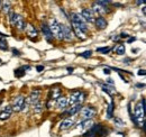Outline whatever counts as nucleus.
I'll return each mask as SVG.
<instances>
[{
  "label": "nucleus",
  "instance_id": "27",
  "mask_svg": "<svg viewBox=\"0 0 146 137\" xmlns=\"http://www.w3.org/2000/svg\"><path fill=\"white\" fill-rule=\"evenodd\" d=\"M110 47H108V46H105V47H98L97 49V51L100 52V53H104V54H107V53H109L110 52Z\"/></svg>",
  "mask_w": 146,
  "mask_h": 137
},
{
  "label": "nucleus",
  "instance_id": "35",
  "mask_svg": "<svg viewBox=\"0 0 146 137\" xmlns=\"http://www.w3.org/2000/svg\"><path fill=\"white\" fill-rule=\"evenodd\" d=\"M143 13L146 15V7H144V8H143Z\"/></svg>",
  "mask_w": 146,
  "mask_h": 137
},
{
  "label": "nucleus",
  "instance_id": "31",
  "mask_svg": "<svg viewBox=\"0 0 146 137\" xmlns=\"http://www.w3.org/2000/svg\"><path fill=\"white\" fill-rule=\"evenodd\" d=\"M136 86H137V88H144V86H145V84H144V83H137V84H136Z\"/></svg>",
  "mask_w": 146,
  "mask_h": 137
},
{
  "label": "nucleus",
  "instance_id": "19",
  "mask_svg": "<svg viewBox=\"0 0 146 137\" xmlns=\"http://www.w3.org/2000/svg\"><path fill=\"white\" fill-rule=\"evenodd\" d=\"M50 97H51V99H58L61 97V89L60 88H54L53 90H51Z\"/></svg>",
  "mask_w": 146,
  "mask_h": 137
},
{
  "label": "nucleus",
  "instance_id": "23",
  "mask_svg": "<svg viewBox=\"0 0 146 137\" xmlns=\"http://www.w3.org/2000/svg\"><path fill=\"white\" fill-rule=\"evenodd\" d=\"M33 107H34V111L35 112H37V114H39V112H42V109H43V104H42V102L38 100L37 102H35L34 104H33Z\"/></svg>",
  "mask_w": 146,
  "mask_h": 137
},
{
  "label": "nucleus",
  "instance_id": "17",
  "mask_svg": "<svg viewBox=\"0 0 146 137\" xmlns=\"http://www.w3.org/2000/svg\"><path fill=\"white\" fill-rule=\"evenodd\" d=\"M94 24L99 29H105L107 27V20L104 17H98L97 19H94Z\"/></svg>",
  "mask_w": 146,
  "mask_h": 137
},
{
  "label": "nucleus",
  "instance_id": "2",
  "mask_svg": "<svg viewBox=\"0 0 146 137\" xmlns=\"http://www.w3.org/2000/svg\"><path fill=\"white\" fill-rule=\"evenodd\" d=\"M9 19H10V23L14 25V26H16L17 27V29L18 31H25V28H26V21L24 20V18L23 16H20L18 14H16V13H10V15H9Z\"/></svg>",
  "mask_w": 146,
  "mask_h": 137
},
{
  "label": "nucleus",
  "instance_id": "36",
  "mask_svg": "<svg viewBox=\"0 0 146 137\" xmlns=\"http://www.w3.org/2000/svg\"><path fill=\"white\" fill-rule=\"evenodd\" d=\"M0 63H1V60H0Z\"/></svg>",
  "mask_w": 146,
  "mask_h": 137
},
{
  "label": "nucleus",
  "instance_id": "12",
  "mask_svg": "<svg viewBox=\"0 0 146 137\" xmlns=\"http://www.w3.org/2000/svg\"><path fill=\"white\" fill-rule=\"evenodd\" d=\"M92 10H93L94 13H97V14H100V15H102V14H107V13H108L107 7L101 6V5L97 3V2H93V3H92Z\"/></svg>",
  "mask_w": 146,
  "mask_h": 137
},
{
  "label": "nucleus",
  "instance_id": "26",
  "mask_svg": "<svg viewBox=\"0 0 146 137\" xmlns=\"http://www.w3.org/2000/svg\"><path fill=\"white\" fill-rule=\"evenodd\" d=\"M15 74H16V76H18V78L24 76V75H25V68H16V70H15Z\"/></svg>",
  "mask_w": 146,
  "mask_h": 137
},
{
  "label": "nucleus",
  "instance_id": "14",
  "mask_svg": "<svg viewBox=\"0 0 146 137\" xmlns=\"http://www.w3.org/2000/svg\"><path fill=\"white\" fill-rule=\"evenodd\" d=\"M74 122H75V120L73 119L72 117H69V118H65V119L62 121V124H61V126H60V128L62 129V130H65V129H69V128H71L73 125H74Z\"/></svg>",
  "mask_w": 146,
  "mask_h": 137
},
{
  "label": "nucleus",
  "instance_id": "34",
  "mask_svg": "<svg viewBox=\"0 0 146 137\" xmlns=\"http://www.w3.org/2000/svg\"><path fill=\"white\" fill-rule=\"evenodd\" d=\"M13 54H15V55H19V52L17 50H13Z\"/></svg>",
  "mask_w": 146,
  "mask_h": 137
},
{
  "label": "nucleus",
  "instance_id": "30",
  "mask_svg": "<svg viewBox=\"0 0 146 137\" xmlns=\"http://www.w3.org/2000/svg\"><path fill=\"white\" fill-rule=\"evenodd\" d=\"M36 70H37V72H42V71L44 70V67H43V65H37Z\"/></svg>",
  "mask_w": 146,
  "mask_h": 137
},
{
  "label": "nucleus",
  "instance_id": "9",
  "mask_svg": "<svg viewBox=\"0 0 146 137\" xmlns=\"http://www.w3.org/2000/svg\"><path fill=\"white\" fill-rule=\"evenodd\" d=\"M13 107L11 106H7L5 107L1 111H0V120H7L13 114Z\"/></svg>",
  "mask_w": 146,
  "mask_h": 137
},
{
  "label": "nucleus",
  "instance_id": "13",
  "mask_svg": "<svg viewBox=\"0 0 146 137\" xmlns=\"http://www.w3.org/2000/svg\"><path fill=\"white\" fill-rule=\"evenodd\" d=\"M40 29H42V32H43V34L45 35V37L47 38V41H52L53 39V34L51 33V29H50V27H48V25L47 24H45V23H43L42 24V26H40Z\"/></svg>",
  "mask_w": 146,
  "mask_h": 137
},
{
  "label": "nucleus",
  "instance_id": "8",
  "mask_svg": "<svg viewBox=\"0 0 146 137\" xmlns=\"http://www.w3.org/2000/svg\"><path fill=\"white\" fill-rule=\"evenodd\" d=\"M61 29H62V34H63V39H66V41H72L73 34H72L71 28H70L69 26L61 24Z\"/></svg>",
  "mask_w": 146,
  "mask_h": 137
},
{
  "label": "nucleus",
  "instance_id": "21",
  "mask_svg": "<svg viewBox=\"0 0 146 137\" xmlns=\"http://www.w3.org/2000/svg\"><path fill=\"white\" fill-rule=\"evenodd\" d=\"M73 29H74V33H75V35L79 37V38H81V39H84L86 38V35L87 34H84L79 27H76V26H73Z\"/></svg>",
  "mask_w": 146,
  "mask_h": 137
},
{
  "label": "nucleus",
  "instance_id": "16",
  "mask_svg": "<svg viewBox=\"0 0 146 137\" xmlns=\"http://www.w3.org/2000/svg\"><path fill=\"white\" fill-rule=\"evenodd\" d=\"M93 126V120L92 119H87V120H82L80 124H79V128L81 129H86V130H89Z\"/></svg>",
  "mask_w": 146,
  "mask_h": 137
},
{
  "label": "nucleus",
  "instance_id": "10",
  "mask_svg": "<svg viewBox=\"0 0 146 137\" xmlns=\"http://www.w3.org/2000/svg\"><path fill=\"white\" fill-rule=\"evenodd\" d=\"M39 93H40V91H39V90H35V91H33V92L28 96V98L26 99V103L34 104L35 102H37V101L39 100Z\"/></svg>",
  "mask_w": 146,
  "mask_h": 137
},
{
  "label": "nucleus",
  "instance_id": "5",
  "mask_svg": "<svg viewBox=\"0 0 146 137\" xmlns=\"http://www.w3.org/2000/svg\"><path fill=\"white\" fill-rule=\"evenodd\" d=\"M25 106H26V99L23 97V96H18V97H16L15 99H14V101H13V110L14 111H21L24 108H25Z\"/></svg>",
  "mask_w": 146,
  "mask_h": 137
},
{
  "label": "nucleus",
  "instance_id": "11",
  "mask_svg": "<svg viewBox=\"0 0 146 137\" xmlns=\"http://www.w3.org/2000/svg\"><path fill=\"white\" fill-rule=\"evenodd\" d=\"M25 32H26L27 36H28V37H31V38H36L37 35H38L37 29L33 26V25H31V24H27V25H26Z\"/></svg>",
  "mask_w": 146,
  "mask_h": 137
},
{
  "label": "nucleus",
  "instance_id": "24",
  "mask_svg": "<svg viewBox=\"0 0 146 137\" xmlns=\"http://www.w3.org/2000/svg\"><path fill=\"white\" fill-rule=\"evenodd\" d=\"M0 50H2V51L8 50V43L5 38H0Z\"/></svg>",
  "mask_w": 146,
  "mask_h": 137
},
{
  "label": "nucleus",
  "instance_id": "15",
  "mask_svg": "<svg viewBox=\"0 0 146 137\" xmlns=\"http://www.w3.org/2000/svg\"><path fill=\"white\" fill-rule=\"evenodd\" d=\"M69 106V100L65 97H60L58 99H56V107L58 109H65Z\"/></svg>",
  "mask_w": 146,
  "mask_h": 137
},
{
  "label": "nucleus",
  "instance_id": "22",
  "mask_svg": "<svg viewBox=\"0 0 146 137\" xmlns=\"http://www.w3.org/2000/svg\"><path fill=\"white\" fill-rule=\"evenodd\" d=\"M113 51L116 52V54H118V55H123V54H125V45H123V44H120V45H117L115 49H113Z\"/></svg>",
  "mask_w": 146,
  "mask_h": 137
},
{
  "label": "nucleus",
  "instance_id": "1",
  "mask_svg": "<svg viewBox=\"0 0 146 137\" xmlns=\"http://www.w3.org/2000/svg\"><path fill=\"white\" fill-rule=\"evenodd\" d=\"M145 111H146V108H145V100L143 99L142 101L136 104L135 107V122L136 125L143 127L144 124H145Z\"/></svg>",
  "mask_w": 146,
  "mask_h": 137
},
{
  "label": "nucleus",
  "instance_id": "33",
  "mask_svg": "<svg viewBox=\"0 0 146 137\" xmlns=\"http://www.w3.org/2000/svg\"><path fill=\"white\" fill-rule=\"evenodd\" d=\"M104 72H105L106 74H109V73H110V70H109V68H105V70H104Z\"/></svg>",
  "mask_w": 146,
  "mask_h": 137
},
{
  "label": "nucleus",
  "instance_id": "7",
  "mask_svg": "<svg viewBox=\"0 0 146 137\" xmlns=\"http://www.w3.org/2000/svg\"><path fill=\"white\" fill-rule=\"evenodd\" d=\"M81 16H82V18H83L86 21H88V23H94V15H93V11H92L91 9H89V8L83 9L82 13H81Z\"/></svg>",
  "mask_w": 146,
  "mask_h": 137
},
{
  "label": "nucleus",
  "instance_id": "18",
  "mask_svg": "<svg viewBox=\"0 0 146 137\" xmlns=\"http://www.w3.org/2000/svg\"><path fill=\"white\" fill-rule=\"evenodd\" d=\"M81 108H82V107H81V104H76V106H72L71 108H69V109H68V110L65 111V114L72 117V116H74V115H76V114H78V112H79V111L81 110Z\"/></svg>",
  "mask_w": 146,
  "mask_h": 137
},
{
  "label": "nucleus",
  "instance_id": "25",
  "mask_svg": "<svg viewBox=\"0 0 146 137\" xmlns=\"http://www.w3.org/2000/svg\"><path fill=\"white\" fill-rule=\"evenodd\" d=\"M112 110H113V101L111 100L108 106V109H107V117L108 118H111L112 117Z\"/></svg>",
  "mask_w": 146,
  "mask_h": 137
},
{
  "label": "nucleus",
  "instance_id": "32",
  "mask_svg": "<svg viewBox=\"0 0 146 137\" xmlns=\"http://www.w3.org/2000/svg\"><path fill=\"white\" fill-rule=\"evenodd\" d=\"M136 38L135 37H129V39H128V43H131V42H134Z\"/></svg>",
  "mask_w": 146,
  "mask_h": 137
},
{
  "label": "nucleus",
  "instance_id": "3",
  "mask_svg": "<svg viewBox=\"0 0 146 137\" xmlns=\"http://www.w3.org/2000/svg\"><path fill=\"white\" fill-rule=\"evenodd\" d=\"M48 27L51 29V33L53 34V36H55L57 39H63V34H62V29H61V24H58L57 20L52 19L50 20V24H48Z\"/></svg>",
  "mask_w": 146,
  "mask_h": 137
},
{
  "label": "nucleus",
  "instance_id": "20",
  "mask_svg": "<svg viewBox=\"0 0 146 137\" xmlns=\"http://www.w3.org/2000/svg\"><path fill=\"white\" fill-rule=\"evenodd\" d=\"M1 3H2V11H3L5 14H9L10 7H11L10 1H3V2H1Z\"/></svg>",
  "mask_w": 146,
  "mask_h": 137
},
{
  "label": "nucleus",
  "instance_id": "28",
  "mask_svg": "<svg viewBox=\"0 0 146 137\" xmlns=\"http://www.w3.org/2000/svg\"><path fill=\"white\" fill-rule=\"evenodd\" d=\"M91 54H92L91 51H86V52H83V53H81L80 56H81V57H84V59H88V57L91 56Z\"/></svg>",
  "mask_w": 146,
  "mask_h": 137
},
{
  "label": "nucleus",
  "instance_id": "29",
  "mask_svg": "<svg viewBox=\"0 0 146 137\" xmlns=\"http://www.w3.org/2000/svg\"><path fill=\"white\" fill-rule=\"evenodd\" d=\"M137 74L138 75H146V70H138Z\"/></svg>",
  "mask_w": 146,
  "mask_h": 137
},
{
  "label": "nucleus",
  "instance_id": "6",
  "mask_svg": "<svg viewBox=\"0 0 146 137\" xmlns=\"http://www.w3.org/2000/svg\"><path fill=\"white\" fill-rule=\"evenodd\" d=\"M80 112H81V116H82V118L83 119H92L94 116H96V109L93 108V107H83V108H81V110H80Z\"/></svg>",
  "mask_w": 146,
  "mask_h": 137
},
{
  "label": "nucleus",
  "instance_id": "4",
  "mask_svg": "<svg viewBox=\"0 0 146 137\" xmlns=\"http://www.w3.org/2000/svg\"><path fill=\"white\" fill-rule=\"evenodd\" d=\"M86 99V94L81 91H75L73 92L72 94L70 96V99H69V104L72 107V106H76V104H81V103L84 101Z\"/></svg>",
  "mask_w": 146,
  "mask_h": 137
}]
</instances>
